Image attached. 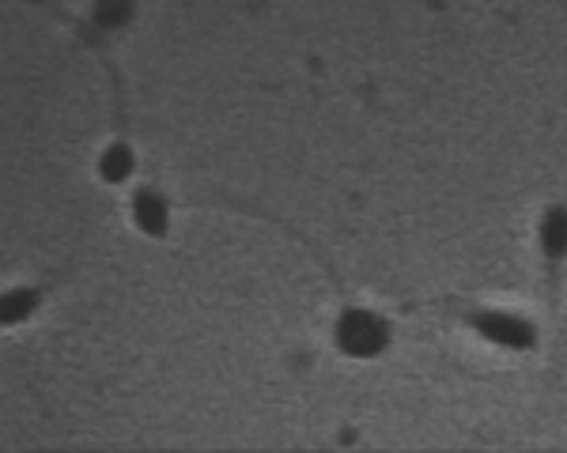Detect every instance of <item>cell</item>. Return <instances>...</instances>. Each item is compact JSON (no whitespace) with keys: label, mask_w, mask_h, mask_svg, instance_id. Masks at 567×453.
<instances>
[{"label":"cell","mask_w":567,"mask_h":453,"mask_svg":"<svg viewBox=\"0 0 567 453\" xmlns=\"http://www.w3.org/2000/svg\"><path fill=\"white\" fill-rule=\"evenodd\" d=\"M333 344L341 356L349 359H378L386 348H390V321L367 307H356V302H344L341 314H336L333 325Z\"/></svg>","instance_id":"1"},{"label":"cell","mask_w":567,"mask_h":453,"mask_svg":"<svg viewBox=\"0 0 567 453\" xmlns=\"http://www.w3.org/2000/svg\"><path fill=\"white\" fill-rule=\"evenodd\" d=\"M462 321L481 333L484 341L499 344V348L511 351H530L538 344V329L533 321H525L522 314H511V310H496V307H476V310H462Z\"/></svg>","instance_id":"2"},{"label":"cell","mask_w":567,"mask_h":453,"mask_svg":"<svg viewBox=\"0 0 567 453\" xmlns=\"http://www.w3.org/2000/svg\"><path fill=\"white\" fill-rule=\"evenodd\" d=\"M538 250L545 258L548 276H560L567 261V204H548L545 216L538 224Z\"/></svg>","instance_id":"3"},{"label":"cell","mask_w":567,"mask_h":453,"mask_svg":"<svg viewBox=\"0 0 567 453\" xmlns=\"http://www.w3.org/2000/svg\"><path fill=\"white\" fill-rule=\"evenodd\" d=\"M170 201L163 196V189L155 186H141L133 196V224L137 230H144V235L152 238H167L170 230Z\"/></svg>","instance_id":"4"},{"label":"cell","mask_w":567,"mask_h":453,"mask_svg":"<svg viewBox=\"0 0 567 453\" xmlns=\"http://www.w3.org/2000/svg\"><path fill=\"white\" fill-rule=\"evenodd\" d=\"M133 170H137L133 144L126 140V133H118L103 147V155H98V178H103L106 186H121V181H129Z\"/></svg>","instance_id":"5"},{"label":"cell","mask_w":567,"mask_h":453,"mask_svg":"<svg viewBox=\"0 0 567 453\" xmlns=\"http://www.w3.org/2000/svg\"><path fill=\"white\" fill-rule=\"evenodd\" d=\"M49 287H54V279H46V284H27V287H12V291H4V325H20V321H27L35 314L38 307H43V299L49 295Z\"/></svg>","instance_id":"6"},{"label":"cell","mask_w":567,"mask_h":453,"mask_svg":"<svg viewBox=\"0 0 567 453\" xmlns=\"http://www.w3.org/2000/svg\"><path fill=\"white\" fill-rule=\"evenodd\" d=\"M133 15H137V0H95L87 27H92L95 35H114V31L129 27Z\"/></svg>","instance_id":"7"}]
</instances>
